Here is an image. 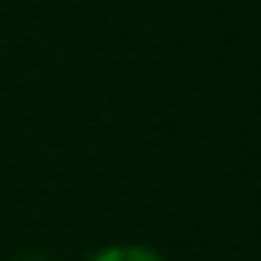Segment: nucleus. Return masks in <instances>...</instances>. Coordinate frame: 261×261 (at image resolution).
I'll return each instance as SVG.
<instances>
[{"label": "nucleus", "instance_id": "1", "mask_svg": "<svg viewBox=\"0 0 261 261\" xmlns=\"http://www.w3.org/2000/svg\"><path fill=\"white\" fill-rule=\"evenodd\" d=\"M92 261H166L157 248H148V244H109V248H100Z\"/></svg>", "mask_w": 261, "mask_h": 261}, {"label": "nucleus", "instance_id": "2", "mask_svg": "<svg viewBox=\"0 0 261 261\" xmlns=\"http://www.w3.org/2000/svg\"><path fill=\"white\" fill-rule=\"evenodd\" d=\"M18 261H48V257H18Z\"/></svg>", "mask_w": 261, "mask_h": 261}]
</instances>
